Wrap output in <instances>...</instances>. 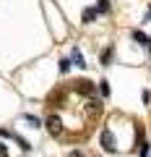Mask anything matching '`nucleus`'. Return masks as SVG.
Returning <instances> with one entry per match:
<instances>
[{
  "mask_svg": "<svg viewBox=\"0 0 151 157\" xmlns=\"http://www.w3.org/2000/svg\"><path fill=\"white\" fill-rule=\"evenodd\" d=\"M99 89H102V94H104V97L110 94V86H107V81H102V84H99Z\"/></svg>",
  "mask_w": 151,
  "mask_h": 157,
  "instance_id": "nucleus-7",
  "label": "nucleus"
},
{
  "mask_svg": "<svg viewBox=\"0 0 151 157\" xmlns=\"http://www.w3.org/2000/svg\"><path fill=\"white\" fill-rule=\"evenodd\" d=\"M78 92H84V94H91V84H89V81H78Z\"/></svg>",
  "mask_w": 151,
  "mask_h": 157,
  "instance_id": "nucleus-6",
  "label": "nucleus"
},
{
  "mask_svg": "<svg viewBox=\"0 0 151 157\" xmlns=\"http://www.w3.org/2000/svg\"><path fill=\"white\" fill-rule=\"evenodd\" d=\"M94 18H96V8H86L84 11V21L89 24V21H94Z\"/></svg>",
  "mask_w": 151,
  "mask_h": 157,
  "instance_id": "nucleus-4",
  "label": "nucleus"
},
{
  "mask_svg": "<svg viewBox=\"0 0 151 157\" xmlns=\"http://www.w3.org/2000/svg\"><path fill=\"white\" fill-rule=\"evenodd\" d=\"M47 131H50L52 136H60L63 134V121L57 115H50V118H47Z\"/></svg>",
  "mask_w": 151,
  "mask_h": 157,
  "instance_id": "nucleus-1",
  "label": "nucleus"
},
{
  "mask_svg": "<svg viewBox=\"0 0 151 157\" xmlns=\"http://www.w3.org/2000/svg\"><path fill=\"white\" fill-rule=\"evenodd\" d=\"M70 157H84V155H81V152H73V155Z\"/></svg>",
  "mask_w": 151,
  "mask_h": 157,
  "instance_id": "nucleus-10",
  "label": "nucleus"
},
{
  "mask_svg": "<svg viewBox=\"0 0 151 157\" xmlns=\"http://www.w3.org/2000/svg\"><path fill=\"white\" fill-rule=\"evenodd\" d=\"M68 68H70V60H60V71H63V73H65V71H68Z\"/></svg>",
  "mask_w": 151,
  "mask_h": 157,
  "instance_id": "nucleus-8",
  "label": "nucleus"
},
{
  "mask_svg": "<svg viewBox=\"0 0 151 157\" xmlns=\"http://www.w3.org/2000/svg\"><path fill=\"white\" fill-rule=\"evenodd\" d=\"M73 63H76V66H81V68L86 66V63H84V55H81V50H73Z\"/></svg>",
  "mask_w": 151,
  "mask_h": 157,
  "instance_id": "nucleus-5",
  "label": "nucleus"
},
{
  "mask_svg": "<svg viewBox=\"0 0 151 157\" xmlns=\"http://www.w3.org/2000/svg\"><path fill=\"white\" fill-rule=\"evenodd\" d=\"M133 37H135V39H138L141 45H146V47H151V39H149V37H146V34H141V32H133Z\"/></svg>",
  "mask_w": 151,
  "mask_h": 157,
  "instance_id": "nucleus-3",
  "label": "nucleus"
},
{
  "mask_svg": "<svg viewBox=\"0 0 151 157\" xmlns=\"http://www.w3.org/2000/svg\"><path fill=\"white\" fill-rule=\"evenodd\" d=\"M102 147H104L107 152H115V149H117V147H115V136H112V131H110V128L102 131Z\"/></svg>",
  "mask_w": 151,
  "mask_h": 157,
  "instance_id": "nucleus-2",
  "label": "nucleus"
},
{
  "mask_svg": "<svg viewBox=\"0 0 151 157\" xmlns=\"http://www.w3.org/2000/svg\"><path fill=\"white\" fill-rule=\"evenodd\" d=\"M99 11H107V0H99Z\"/></svg>",
  "mask_w": 151,
  "mask_h": 157,
  "instance_id": "nucleus-9",
  "label": "nucleus"
}]
</instances>
